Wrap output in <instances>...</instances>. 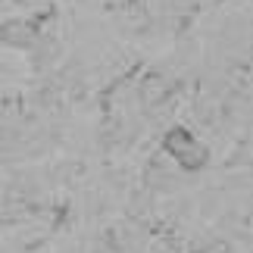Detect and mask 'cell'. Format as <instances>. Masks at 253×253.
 <instances>
[{"instance_id":"cell-1","label":"cell","mask_w":253,"mask_h":253,"mask_svg":"<svg viewBox=\"0 0 253 253\" xmlns=\"http://www.w3.org/2000/svg\"><path fill=\"white\" fill-rule=\"evenodd\" d=\"M163 150L184 172H197L210 163V147L191 128H184V125H175V128H169L163 134Z\"/></svg>"},{"instance_id":"cell-2","label":"cell","mask_w":253,"mask_h":253,"mask_svg":"<svg viewBox=\"0 0 253 253\" xmlns=\"http://www.w3.org/2000/svg\"><path fill=\"white\" fill-rule=\"evenodd\" d=\"M38 41V32L28 19H6L0 22V44L13 47V50H28Z\"/></svg>"}]
</instances>
